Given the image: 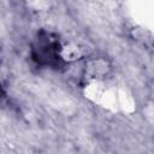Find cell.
Wrapping results in <instances>:
<instances>
[{"label": "cell", "mask_w": 154, "mask_h": 154, "mask_svg": "<svg viewBox=\"0 0 154 154\" xmlns=\"http://www.w3.org/2000/svg\"><path fill=\"white\" fill-rule=\"evenodd\" d=\"M58 42L52 40L49 35H46L45 37H40L37 41L36 47L34 48V57L35 60L42 64H49L53 65L58 63Z\"/></svg>", "instance_id": "1"}, {"label": "cell", "mask_w": 154, "mask_h": 154, "mask_svg": "<svg viewBox=\"0 0 154 154\" xmlns=\"http://www.w3.org/2000/svg\"><path fill=\"white\" fill-rule=\"evenodd\" d=\"M4 94V91H2V88H1V85H0V96Z\"/></svg>", "instance_id": "2"}]
</instances>
